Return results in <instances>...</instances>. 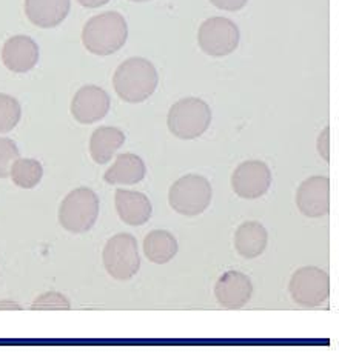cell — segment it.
I'll use <instances>...</instances> for the list:
<instances>
[{"mask_svg": "<svg viewBox=\"0 0 339 352\" xmlns=\"http://www.w3.org/2000/svg\"><path fill=\"white\" fill-rule=\"evenodd\" d=\"M159 76L154 65L142 57H132L117 67L113 85L123 102H145L158 88Z\"/></svg>", "mask_w": 339, "mask_h": 352, "instance_id": "obj_1", "label": "cell"}, {"mask_svg": "<svg viewBox=\"0 0 339 352\" xmlns=\"http://www.w3.org/2000/svg\"><path fill=\"white\" fill-rule=\"evenodd\" d=\"M128 27L125 19L116 11L91 17L82 30L83 47L96 56H112L125 45Z\"/></svg>", "mask_w": 339, "mask_h": 352, "instance_id": "obj_2", "label": "cell"}, {"mask_svg": "<svg viewBox=\"0 0 339 352\" xmlns=\"http://www.w3.org/2000/svg\"><path fill=\"white\" fill-rule=\"evenodd\" d=\"M212 123V109L204 100L187 97L170 108L167 125L170 133L182 140H193L204 134Z\"/></svg>", "mask_w": 339, "mask_h": 352, "instance_id": "obj_3", "label": "cell"}, {"mask_svg": "<svg viewBox=\"0 0 339 352\" xmlns=\"http://www.w3.org/2000/svg\"><path fill=\"white\" fill-rule=\"evenodd\" d=\"M97 217H99V197L87 186L71 191L59 208V223L74 234L90 231Z\"/></svg>", "mask_w": 339, "mask_h": 352, "instance_id": "obj_4", "label": "cell"}, {"mask_svg": "<svg viewBox=\"0 0 339 352\" xmlns=\"http://www.w3.org/2000/svg\"><path fill=\"white\" fill-rule=\"evenodd\" d=\"M212 201V185L198 174H187L176 180L168 192V204L182 216L194 217L204 212Z\"/></svg>", "mask_w": 339, "mask_h": 352, "instance_id": "obj_5", "label": "cell"}, {"mask_svg": "<svg viewBox=\"0 0 339 352\" xmlns=\"http://www.w3.org/2000/svg\"><path fill=\"white\" fill-rule=\"evenodd\" d=\"M103 266L116 280L133 278L141 268L138 242L132 234H117L107 242L102 254Z\"/></svg>", "mask_w": 339, "mask_h": 352, "instance_id": "obj_6", "label": "cell"}, {"mask_svg": "<svg viewBox=\"0 0 339 352\" xmlns=\"http://www.w3.org/2000/svg\"><path fill=\"white\" fill-rule=\"evenodd\" d=\"M289 291L293 302L304 308H316L330 296L329 274L316 266H304L291 276Z\"/></svg>", "mask_w": 339, "mask_h": 352, "instance_id": "obj_7", "label": "cell"}, {"mask_svg": "<svg viewBox=\"0 0 339 352\" xmlns=\"http://www.w3.org/2000/svg\"><path fill=\"white\" fill-rule=\"evenodd\" d=\"M240 32L238 25L227 17H210L201 25L198 42L205 54L224 57L238 48Z\"/></svg>", "mask_w": 339, "mask_h": 352, "instance_id": "obj_8", "label": "cell"}, {"mask_svg": "<svg viewBox=\"0 0 339 352\" xmlns=\"http://www.w3.org/2000/svg\"><path fill=\"white\" fill-rule=\"evenodd\" d=\"M271 185V173L260 160L243 162L232 175V186L240 199L254 200L263 197Z\"/></svg>", "mask_w": 339, "mask_h": 352, "instance_id": "obj_9", "label": "cell"}, {"mask_svg": "<svg viewBox=\"0 0 339 352\" xmlns=\"http://www.w3.org/2000/svg\"><path fill=\"white\" fill-rule=\"evenodd\" d=\"M112 100L103 88L96 85L82 87L73 97L71 102V114L82 125H91L102 120L108 114Z\"/></svg>", "mask_w": 339, "mask_h": 352, "instance_id": "obj_10", "label": "cell"}, {"mask_svg": "<svg viewBox=\"0 0 339 352\" xmlns=\"http://www.w3.org/2000/svg\"><path fill=\"white\" fill-rule=\"evenodd\" d=\"M296 205L305 217L319 219L330 211V179L313 175L304 180L296 192Z\"/></svg>", "mask_w": 339, "mask_h": 352, "instance_id": "obj_11", "label": "cell"}, {"mask_svg": "<svg viewBox=\"0 0 339 352\" xmlns=\"http://www.w3.org/2000/svg\"><path fill=\"white\" fill-rule=\"evenodd\" d=\"M253 294L251 280L243 272L228 271L214 285V297L225 309H240L250 302Z\"/></svg>", "mask_w": 339, "mask_h": 352, "instance_id": "obj_12", "label": "cell"}, {"mask_svg": "<svg viewBox=\"0 0 339 352\" xmlns=\"http://www.w3.org/2000/svg\"><path fill=\"white\" fill-rule=\"evenodd\" d=\"M2 62L12 73H28L39 62V47L28 36H14L5 42Z\"/></svg>", "mask_w": 339, "mask_h": 352, "instance_id": "obj_13", "label": "cell"}, {"mask_svg": "<svg viewBox=\"0 0 339 352\" xmlns=\"http://www.w3.org/2000/svg\"><path fill=\"white\" fill-rule=\"evenodd\" d=\"M114 204L121 220L130 226H141L147 223L153 214L152 201L148 200L145 194L138 191L117 190Z\"/></svg>", "mask_w": 339, "mask_h": 352, "instance_id": "obj_14", "label": "cell"}, {"mask_svg": "<svg viewBox=\"0 0 339 352\" xmlns=\"http://www.w3.org/2000/svg\"><path fill=\"white\" fill-rule=\"evenodd\" d=\"M71 0H25V14L39 28H54L67 19Z\"/></svg>", "mask_w": 339, "mask_h": 352, "instance_id": "obj_15", "label": "cell"}, {"mask_svg": "<svg viewBox=\"0 0 339 352\" xmlns=\"http://www.w3.org/2000/svg\"><path fill=\"white\" fill-rule=\"evenodd\" d=\"M145 174L147 166L139 155L125 153L117 155L114 165L103 174V180L110 185H136Z\"/></svg>", "mask_w": 339, "mask_h": 352, "instance_id": "obj_16", "label": "cell"}, {"mask_svg": "<svg viewBox=\"0 0 339 352\" xmlns=\"http://www.w3.org/2000/svg\"><path fill=\"white\" fill-rule=\"evenodd\" d=\"M269 234L258 221H245L234 234V248L244 258H256L265 251Z\"/></svg>", "mask_w": 339, "mask_h": 352, "instance_id": "obj_17", "label": "cell"}, {"mask_svg": "<svg viewBox=\"0 0 339 352\" xmlns=\"http://www.w3.org/2000/svg\"><path fill=\"white\" fill-rule=\"evenodd\" d=\"M123 142H125V134L122 129L114 126L97 128L90 139L91 157L99 165H105L123 145Z\"/></svg>", "mask_w": 339, "mask_h": 352, "instance_id": "obj_18", "label": "cell"}, {"mask_svg": "<svg viewBox=\"0 0 339 352\" xmlns=\"http://www.w3.org/2000/svg\"><path fill=\"white\" fill-rule=\"evenodd\" d=\"M178 240L168 231H152L143 240V252L150 262L156 265H165L178 254Z\"/></svg>", "mask_w": 339, "mask_h": 352, "instance_id": "obj_19", "label": "cell"}, {"mask_svg": "<svg viewBox=\"0 0 339 352\" xmlns=\"http://www.w3.org/2000/svg\"><path fill=\"white\" fill-rule=\"evenodd\" d=\"M10 177L12 182L23 190H31L37 186L39 182L43 177V168L41 162L36 159H21L19 157L12 163Z\"/></svg>", "mask_w": 339, "mask_h": 352, "instance_id": "obj_20", "label": "cell"}, {"mask_svg": "<svg viewBox=\"0 0 339 352\" xmlns=\"http://www.w3.org/2000/svg\"><path fill=\"white\" fill-rule=\"evenodd\" d=\"M22 117V108L17 99L8 94H0V134L10 133L17 126Z\"/></svg>", "mask_w": 339, "mask_h": 352, "instance_id": "obj_21", "label": "cell"}, {"mask_svg": "<svg viewBox=\"0 0 339 352\" xmlns=\"http://www.w3.org/2000/svg\"><path fill=\"white\" fill-rule=\"evenodd\" d=\"M21 157V151L14 142L6 137H0V179L10 177L12 163Z\"/></svg>", "mask_w": 339, "mask_h": 352, "instance_id": "obj_22", "label": "cell"}, {"mask_svg": "<svg viewBox=\"0 0 339 352\" xmlns=\"http://www.w3.org/2000/svg\"><path fill=\"white\" fill-rule=\"evenodd\" d=\"M68 298L59 292H47L34 300L32 309H70Z\"/></svg>", "mask_w": 339, "mask_h": 352, "instance_id": "obj_23", "label": "cell"}, {"mask_svg": "<svg viewBox=\"0 0 339 352\" xmlns=\"http://www.w3.org/2000/svg\"><path fill=\"white\" fill-rule=\"evenodd\" d=\"M318 153L325 162H330V126H325L318 137Z\"/></svg>", "mask_w": 339, "mask_h": 352, "instance_id": "obj_24", "label": "cell"}, {"mask_svg": "<svg viewBox=\"0 0 339 352\" xmlns=\"http://www.w3.org/2000/svg\"><path fill=\"white\" fill-rule=\"evenodd\" d=\"M212 5L224 11H239L243 10L249 0H210Z\"/></svg>", "mask_w": 339, "mask_h": 352, "instance_id": "obj_25", "label": "cell"}, {"mask_svg": "<svg viewBox=\"0 0 339 352\" xmlns=\"http://www.w3.org/2000/svg\"><path fill=\"white\" fill-rule=\"evenodd\" d=\"M85 8H99V6L107 5L110 0H77Z\"/></svg>", "mask_w": 339, "mask_h": 352, "instance_id": "obj_26", "label": "cell"}, {"mask_svg": "<svg viewBox=\"0 0 339 352\" xmlns=\"http://www.w3.org/2000/svg\"><path fill=\"white\" fill-rule=\"evenodd\" d=\"M130 2H136V3H142V2H148V0H130Z\"/></svg>", "mask_w": 339, "mask_h": 352, "instance_id": "obj_27", "label": "cell"}]
</instances>
